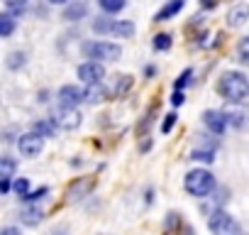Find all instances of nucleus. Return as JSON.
Segmentation results:
<instances>
[{
    "instance_id": "nucleus-1",
    "label": "nucleus",
    "mask_w": 249,
    "mask_h": 235,
    "mask_svg": "<svg viewBox=\"0 0 249 235\" xmlns=\"http://www.w3.org/2000/svg\"><path fill=\"white\" fill-rule=\"evenodd\" d=\"M220 93L230 100V103H244L247 93H249V83H247V76L242 71H227L222 78H220Z\"/></svg>"
},
{
    "instance_id": "nucleus-4",
    "label": "nucleus",
    "mask_w": 249,
    "mask_h": 235,
    "mask_svg": "<svg viewBox=\"0 0 249 235\" xmlns=\"http://www.w3.org/2000/svg\"><path fill=\"white\" fill-rule=\"evenodd\" d=\"M52 123H54L56 128H61V130H76V128L81 125V113H78L76 108L61 105V108H56V110H54Z\"/></svg>"
},
{
    "instance_id": "nucleus-13",
    "label": "nucleus",
    "mask_w": 249,
    "mask_h": 235,
    "mask_svg": "<svg viewBox=\"0 0 249 235\" xmlns=\"http://www.w3.org/2000/svg\"><path fill=\"white\" fill-rule=\"evenodd\" d=\"M18 172V162L13 157H0V179H10Z\"/></svg>"
},
{
    "instance_id": "nucleus-16",
    "label": "nucleus",
    "mask_w": 249,
    "mask_h": 235,
    "mask_svg": "<svg viewBox=\"0 0 249 235\" xmlns=\"http://www.w3.org/2000/svg\"><path fill=\"white\" fill-rule=\"evenodd\" d=\"M20 218H22V223H25V225H37V223L42 220V211L30 206V208H25V211L20 213Z\"/></svg>"
},
{
    "instance_id": "nucleus-8",
    "label": "nucleus",
    "mask_w": 249,
    "mask_h": 235,
    "mask_svg": "<svg viewBox=\"0 0 249 235\" xmlns=\"http://www.w3.org/2000/svg\"><path fill=\"white\" fill-rule=\"evenodd\" d=\"M81 100H83V93H81V88L73 86V83H69V86H64V88L59 91V103H61V105L76 108Z\"/></svg>"
},
{
    "instance_id": "nucleus-19",
    "label": "nucleus",
    "mask_w": 249,
    "mask_h": 235,
    "mask_svg": "<svg viewBox=\"0 0 249 235\" xmlns=\"http://www.w3.org/2000/svg\"><path fill=\"white\" fill-rule=\"evenodd\" d=\"M32 133H37V135H42V137H52V135H54V123H37V125L32 128Z\"/></svg>"
},
{
    "instance_id": "nucleus-28",
    "label": "nucleus",
    "mask_w": 249,
    "mask_h": 235,
    "mask_svg": "<svg viewBox=\"0 0 249 235\" xmlns=\"http://www.w3.org/2000/svg\"><path fill=\"white\" fill-rule=\"evenodd\" d=\"M44 194H47V189H39V191H35V194H32V191H27L22 198H25V201H37V198H42Z\"/></svg>"
},
{
    "instance_id": "nucleus-5",
    "label": "nucleus",
    "mask_w": 249,
    "mask_h": 235,
    "mask_svg": "<svg viewBox=\"0 0 249 235\" xmlns=\"http://www.w3.org/2000/svg\"><path fill=\"white\" fill-rule=\"evenodd\" d=\"M42 150H44V137L42 135L27 133V135L20 137V152H22V157H37Z\"/></svg>"
},
{
    "instance_id": "nucleus-25",
    "label": "nucleus",
    "mask_w": 249,
    "mask_h": 235,
    "mask_svg": "<svg viewBox=\"0 0 249 235\" xmlns=\"http://www.w3.org/2000/svg\"><path fill=\"white\" fill-rule=\"evenodd\" d=\"M247 52H249V39L244 37V39L239 42V61H249V54H247Z\"/></svg>"
},
{
    "instance_id": "nucleus-29",
    "label": "nucleus",
    "mask_w": 249,
    "mask_h": 235,
    "mask_svg": "<svg viewBox=\"0 0 249 235\" xmlns=\"http://www.w3.org/2000/svg\"><path fill=\"white\" fill-rule=\"evenodd\" d=\"M191 78H193V74H191V71H183V74H181V78L176 81V88H183V86H186Z\"/></svg>"
},
{
    "instance_id": "nucleus-12",
    "label": "nucleus",
    "mask_w": 249,
    "mask_h": 235,
    "mask_svg": "<svg viewBox=\"0 0 249 235\" xmlns=\"http://www.w3.org/2000/svg\"><path fill=\"white\" fill-rule=\"evenodd\" d=\"M181 8H183V0H171V3H166V5L157 13V22H166V20L174 18Z\"/></svg>"
},
{
    "instance_id": "nucleus-15",
    "label": "nucleus",
    "mask_w": 249,
    "mask_h": 235,
    "mask_svg": "<svg viewBox=\"0 0 249 235\" xmlns=\"http://www.w3.org/2000/svg\"><path fill=\"white\" fill-rule=\"evenodd\" d=\"M244 22H247V8H244V5L232 8V10H230V25H232V27H242Z\"/></svg>"
},
{
    "instance_id": "nucleus-31",
    "label": "nucleus",
    "mask_w": 249,
    "mask_h": 235,
    "mask_svg": "<svg viewBox=\"0 0 249 235\" xmlns=\"http://www.w3.org/2000/svg\"><path fill=\"white\" fill-rule=\"evenodd\" d=\"M10 189V184H8V179H0V191H8Z\"/></svg>"
},
{
    "instance_id": "nucleus-22",
    "label": "nucleus",
    "mask_w": 249,
    "mask_h": 235,
    "mask_svg": "<svg viewBox=\"0 0 249 235\" xmlns=\"http://www.w3.org/2000/svg\"><path fill=\"white\" fill-rule=\"evenodd\" d=\"M154 47L161 49V52L169 49V47H171V35H157V37H154Z\"/></svg>"
},
{
    "instance_id": "nucleus-14",
    "label": "nucleus",
    "mask_w": 249,
    "mask_h": 235,
    "mask_svg": "<svg viewBox=\"0 0 249 235\" xmlns=\"http://www.w3.org/2000/svg\"><path fill=\"white\" fill-rule=\"evenodd\" d=\"M15 32V18L8 13H0V37H10Z\"/></svg>"
},
{
    "instance_id": "nucleus-7",
    "label": "nucleus",
    "mask_w": 249,
    "mask_h": 235,
    "mask_svg": "<svg viewBox=\"0 0 249 235\" xmlns=\"http://www.w3.org/2000/svg\"><path fill=\"white\" fill-rule=\"evenodd\" d=\"M105 76V69H103V64L100 61H86V64H81L78 66V78L81 81H86V83H93V81H100Z\"/></svg>"
},
{
    "instance_id": "nucleus-26",
    "label": "nucleus",
    "mask_w": 249,
    "mask_h": 235,
    "mask_svg": "<svg viewBox=\"0 0 249 235\" xmlns=\"http://www.w3.org/2000/svg\"><path fill=\"white\" fill-rule=\"evenodd\" d=\"M174 125H176V113H169V115H166V120H164V125H161V130L169 133Z\"/></svg>"
},
{
    "instance_id": "nucleus-17",
    "label": "nucleus",
    "mask_w": 249,
    "mask_h": 235,
    "mask_svg": "<svg viewBox=\"0 0 249 235\" xmlns=\"http://www.w3.org/2000/svg\"><path fill=\"white\" fill-rule=\"evenodd\" d=\"M64 18H66V20H81V18H86V5H83V3L69 5V8L64 10Z\"/></svg>"
},
{
    "instance_id": "nucleus-2",
    "label": "nucleus",
    "mask_w": 249,
    "mask_h": 235,
    "mask_svg": "<svg viewBox=\"0 0 249 235\" xmlns=\"http://www.w3.org/2000/svg\"><path fill=\"white\" fill-rule=\"evenodd\" d=\"M213 189H215V179H213V174H210L208 169H191V172L186 174V191H188L191 196L203 198V196H208Z\"/></svg>"
},
{
    "instance_id": "nucleus-20",
    "label": "nucleus",
    "mask_w": 249,
    "mask_h": 235,
    "mask_svg": "<svg viewBox=\"0 0 249 235\" xmlns=\"http://www.w3.org/2000/svg\"><path fill=\"white\" fill-rule=\"evenodd\" d=\"M225 115V123H232L234 128H239L244 123V113L242 110H234V113H222Z\"/></svg>"
},
{
    "instance_id": "nucleus-3",
    "label": "nucleus",
    "mask_w": 249,
    "mask_h": 235,
    "mask_svg": "<svg viewBox=\"0 0 249 235\" xmlns=\"http://www.w3.org/2000/svg\"><path fill=\"white\" fill-rule=\"evenodd\" d=\"M86 54H88L93 61H117V59L122 57V49H120V44L93 42V44H86Z\"/></svg>"
},
{
    "instance_id": "nucleus-9",
    "label": "nucleus",
    "mask_w": 249,
    "mask_h": 235,
    "mask_svg": "<svg viewBox=\"0 0 249 235\" xmlns=\"http://www.w3.org/2000/svg\"><path fill=\"white\" fill-rule=\"evenodd\" d=\"M203 123H205L213 133H217V135L225 133V125H227V123H225V115L217 113V110H208V113L203 115Z\"/></svg>"
},
{
    "instance_id": "nucleus-21",
    "label": "nucleus",
    "mask_w": 249,
    "mask_h": 235,
    "mask_svg": "<svg viewBox=\"0 0 249 235\" xmlns=\"http://www.w3.org/2000/svg\"><path fill=\"white\" fill-rule=\"evenodd\" d=\"M13 191H15L18 196H25V194L30 191V181H27V179H15V181H13Z\"/></svg>"
},
{
    "instance_id": "nucleus-32",
    "label": "nucleus",
    "mask_w": 249,
    "mask_h": 235,
    "mask_svg": "<svg viewBox=\"0 0 249 235\" xmlns=\"http://www.w3.org/2000/svg\"><path fill=\"white\" fill-rule=\"evenodd\" d=\"M215 5V0H203V8H213Z\"/></svg>"
},
{
    "instance_id": "nucleus-23",
    "label": "nucleus",
    "mask_w": 249,
    "mask_h": 235,
    "mask_svg": "<svg viewBox=\"0 0 249 235\" xmlns=\"http://www.w3.org/2000/svg\"><path fill=\"white\" fill-rule=\"evenodd\" d=\"M22 64H25V54H22V52H18V54H10V57H8V66H10V69H20Z\"/></svg>"
},
{
    "instance_id": "nucleus-18",
    "label": "nucleus",
    "mask_w": 249,
    "mask_h": 235,
    "mask_svg": "<svg viewBox=\"0 0 249 235\" xmlns=\"http://www.w3.org/2000/svg\"><path fill=\"white\" fill-rule=\"evenodd\" d=\"M98 3H100V8H103L105 13H120L127 0H98Z\"/></svg>"
},
{
    "instance_id": "nucleus-6",
    "label": "nucleus",
    "mask_w": 249,
    "mask_h": 235,
    "mask_svg": "<svg viewBox=\"0 0 249 235\" xmlns=\"http://www.w3.org/2000/svg\"><path fill=\"white\" fill-rule=\"evenodd\" d=\"M208 225H210V230L213 233H217V235H230V233H234L237 230V225H234V220L227 215V213H213V218L208 220Z\"/></svg>"
},
{
    "instance_id": "nucleus-24",
    "label": "nucleus",
    "mask_w": 249,
    "mask_h": 235,
    "mask_svg": "<svg viewBox=\"0 0 249 235\" xmlns=\"http://www.w3.org/2000/svg\"><path fill=\"white\" fill-rule=\"evenodd\" d=\"M25 3H27V0H5V5H8L13 13H22V10H25Z\"/></svg>"
},
{
    "instance_id": "nucleus-27",
    "label": "nucleus",
    "mask_w": 249,
    "mask_h": 235,
    "mask_svg": "<svg viewBox=\"0 0 249 235\" xmlns=\"http://www.w3.org/2000/svg\"><path fill=\"white\" fill-rule=\"evenodd\" d=\"M191 159H203V162H213V152H191Z\"/></svg>"
},
{
    "instance_id": "nucleus-11",
    "label": "nucleus",
    "mask_w": 249,
    "mask_h": 235,
    "mask_svg": "<svg viewBox=\"0 0 249 235\" xmlns=\"http://www.w3.org/2000/svg\"><path fill=\"white\" fill-rule=\"evenodd\" d=\"M107 32H112L117 37H132L135 35V25L130 20H117V22H110L107 25Z\"/></svg>"
},
{
    "instance_id": "nucleus-33",
    "label": "nucleus",
    "mask_w": 249,
    "mask_h": 235,
    "mask_svg": "<svg viewBox=\"0 0 249 235\" xmlns=\"http://www.w3.org/2000/svg\"><path fill=\"white\" fill-rule=\"evenodd\" d=\"M49 3H54V5H64L66 0H49Z\"/></svg>"
},
{
    "instance_id": "nucleus-10",
    "label": "nucleus",
    "mask_w": 249,
    "mask_h": 235,
    "mask_svg": "<svg viewBox=\"0 0 249 235\" xmlns=\"http://www.w3.org/2000/svg\"><path fill=\"white\" fill-rule=\"evenodd\" d=\"M81 93H83V100H88V103H100V100L107 96V91L103 88V83H100V81L88 83V88H86V91H81Z\"/></svg>"
},
{
    "instance_id": "nucleus-30",
    "label": "nucleus",
    "mask_w": 249,
    "mask_h": 235,
    "mask_svg": "<svg viewBox=\"0 0 249 235\" xmlns=\"http://www.w3.org/2000/svg\"><path fill=\"white\" fill-rule=\"evenodd\" d=\"M171 103H174V105H181V103H183V93H181V91H176V93L171 96Z\"/></svg>"
}]
</instances>
